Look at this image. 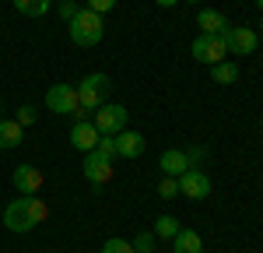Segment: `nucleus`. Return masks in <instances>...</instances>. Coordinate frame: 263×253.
Segmentation results:
<instances>
[{
    "label": "nucleus",
    "mask_w": 263,
    "mask_h": 253,
    "mask_svg": "<svg viewBox=\"0 0 263 253\" xmlns=\"http://www.w3.org/2000/svg\"><path fill=\"white\" fill-rule=\"evenodd\" d=\"M49 218V208L39 197H18L4 208V225L11 232H32L35 225H42Z\"/></svg>",
    "instance_id": "obj_1"
},
{
    "label": "nucleus",
    "mask_w": 263,
    "mask_h": 253,
    "mask_svg": "<svg viewBox=\"0 0 263 253\" xmlns=\"http://www.w3.org/2000/svg\"><path fill=\"white\" fill-rule=\"evenodd\" d=\"M67 25H70V42H78V46H84V49H88V46H99L102 35H105L102 14H95L91 7H81Z\"/></svg>",
    "instance_id": "obj_2"
},
{
    "label": "nucleus",
    "mask_w": 263,
    "mask_h": 253,
    "mask_svg": "<svg viewBox=\"0 0 263 253\" xmlns=\"http://www.w3.org/2000/svg\"><path fill=\"white\" fill-rule=\"evenodd\" d=\"M190 53H193V60L197 63H207V67H214V63L224 60V53H228V42L224 35H214V32H200L193 46H190Z\"/></svg>",
    "instance_id": "obj_3"
},
{
    "label": "nucleus",
    "mask_w": 263,
    "mask_h": 253,
    "mask_svg": "<svg viewBox=\"0 0 263 253\" xmlns=\"http://www.w3.org/2000/svg\"><path fill=\"white\" fill-rule=\"evenodd\" d=\"M105 99H109V78L105 74H88L81 84H78V102H81V109L88 113V109H99V105H105Z\"/></svg>",
    "instance_id": "obj_4"
},
{
    "label": "nucleus",
    "mask_w": 263,
    "mask_h": 253,
    "mask_svg": "<svg viewBox=\"0 0 263 253\" xmlns=\"http://www.w3.org/2000/svg\"><path fill=\"white\" fill-rule=\"evenodd\" d=\"M46 109L49 113H57V116H74L78 109H81V102H78V88L74 84H53L49 92H46Z\"/></svg>",
    "instance_id": "obj_5"
},
{
    "label": "nucleus",
    "mask_w": 263,
    "mask_h": 253,
    "mask_svg": "<svg viewBox=\"0 0 263 253\" xmlns=\"http://www.w3.org/2000/svg\"><path fill=\"white\" fill-rule=\"evenodd\" d=\"M126 120H130V113H126L123 105L105 102V105H99V109H95V120H91V123L99 127L102 137H116L120 130H126Z\"/></svg>",
    "instance_id": "obj_6"
},
{
    "label": "nucleus",
    "mask_w": 263,
    "mask_h": 253,
    "mask_svg": "<svg viewBox=\"0 0 263 253\" xmlns=\"http://www.w3.org/2000/svg\"><path fill=\"white\" fill-rule=\"evenodd\" d=\"M221 35H224V42H228V53H235V57H249V53L260 46L253 28H232V25H228Z\"/></svg>",
    "instance_id": "obj_7"
},
{
    "label": "nucleus",
    "mask_w": 263,
    "mask_h": 253,
    "mask_svg": "<svg viewBox=\"0 0 263 253\" xmlns=\"http://www.w3.org/2000/svg\"><path fill=\"white\" fill-rule=\"evenodd\" d=\"M179 193H186L190 201H203V197L211 193L207 172H200V169H186V172L179 176Z\"/></svg>",
    "instance_id": "obj_8"
},
{
    "label": "nucleus",
    "mask_w": 263,
    "mask_h": 253,
    "mask_svg": "<svg viewBox=\"0 0 263 253\" xmlns=\"http://www.w3.org/2000/svg\"><path fill=\"white\" fill-rule=\"evenodd\" d=\"M99 127L88 123V120H81V123L70 127V148L74 151H81V155H88V151H95V144H99Z\"/></svg>",
    "instance_id": "obj_9"
},
{
    "label": "nucleus",
    "mask_w": 263,
    "mask_h": 253,
    "mask_svg": "<svg viewBox=\"0 0 263 253\" xmlns=\"http://www.w3.org/2000/svg\"><path fill=\"white\" fill-rule=\"evenodd\" d=\"M84 176H88V183H95V187L109 183V179H112V158H102L99 151H88V155H84Z\"/></svg>",
    "instance_id": "obj_10"
},
{
    "label": "nucleus",
    "mask_w": 263,
    "mask_h": 253,
    "mask_svg": "<svg viewBox=\"0 0 263 253\" xmlns=\"http://www.w3.org/2000/svg\"><path fill=\"white\" fill-rule=\"evenodd\" d=\"M11 183L18 187L21 197H35L42 190V172L35 166H18L14 169V176H11Z\"/></svg>",
    "instance_id": "obj_11"
},
{
    "label": "nucleus",
    "mask_w": 263,
    "mask_h": 253,
    "mask_svg": "<svg viewBox=\"0 0 263 253\" xmlns=\"http://www.w3.org/2000/svg\"><path fill=\"white\" fill-rule=\"evenodd\" d=\"M112 141H116V155L120 158H137V155H144V137L137 130H120Z\"/></svg>",
    "instance_id": "obj_12"
},
{
    "label": "nucleus",
    "mask_w": 263,
    "mask_h": 253,
    "mask_svg": "<svg viewBox=\"0 0 263 253\" xmlns=\"http://www.w3.org/2000/svg\"><path fill=\"white\" fill-rule=\"evenodd\" d=\"M158 166H162L165 176H176V179H179L182 172L190 169V158H186V151H179V148H168V151H162Z\"/></svg>",
    "instance_id": "obj_13"
},
{
    "label": "nucleus",
    "mask_w": 263,
    "mask_h": 253,
    "mask_svg": "<svg viewBox=\"0 0 263 253\" xmlns=\"http://www.w3.org/2000/svg\"><path fill=\"white\" fill-rule=\"evenodd\" d=\"M172 253H203V239L193 229H179L172 239Z\"/></svg>",
    "instance_id": "obj_14"
},
{
    "label": "nucleus",
    "mask_w": 263,
    "mask_h": 253,
    "mask_svg": "<svg viewBox=\"0 0 263 253\" xmlns=\"http://www.w3.org/2000/svg\"><path fill=\"white\" fill-rule=\"evenodd\" d=\"M197 25H200V32H214V35H221L224 28H228V18H224L221 11H214V7H203L200 14H197Z\"/></svg>",
    "instance_id": "obj_15"
},
{
    "label": "nucleus",
    "mask_w": 263,
    "mask_h": 253,
    "mask_svg": "<svg viewBox=\"0 0 263 253\" xmlns=\"http://www.w3.org/2000/svg\"><path fill=\"white\" fill-rule=\"evenodd\" d=\"M21 137H25V127H21L18 120H0V148H4V151L18 148Z\"/></svg>",
    "instance_id": "obj_16"
},
{
    "label": "nucleus",
    "mask_w": 263,
    "mask_h": 253,
    "mask_svg": "<svg viewBox=\"0 0 263 253\" xmlns=\"http://www.w3.org/2000/svg\"><path fill=\"white\" fill-rule=\"evenodd\" d=\"M239 74H242V67H239V63H228V60H221V63L211 67V78H214L218 84H235Z\"/></svg>",
    "instance_id": "obj_17"
},
{
    "label": "nucleus",
    "mask_w": 263,
    "mask_h": 253,
    "mask_svg": "<svg viewBox=\"0 0 263 253\" xmlns=\"http://www.w3.org/2000/svg\"><path fill=\"white\" fill-rule=\"evenodd\" d=\"M14 7H18V14H25V18H42V14H49L53 0H14Z\"/></svg>",
    "instance_id": "obj_18"
},
{
    "label": "nucleus",
    "mask_w": 263,
    "mask_h": 253,
    "mask_svg": "<svg viewBox=\"0 0 263 253\" xmlns=\"http://www.w3.org/2000/svg\"><path fill=\"white\" fill-rule=\"evenodd\" d=\"M179 229H182V225L172 218V214H162V218L155 222V236H158V239H176V232H179Z\"/></svg>",
    "instance_id": "obj_19"
},
{
    "label": "nucleus",
    "mask_w": 263,
    "mask_h": 253,
    "mask_svg": "<svg viewBox=\"0 0 263 253\" xmlns=\"http://www.w3.org/2000/svg\"><path fill=\"white\" fill-rule=\"evenodd\" d=\"M130 243H134V253H155V246H158V236H155V232H137Z\"/></svg>",
    "instance_id": "obj_20"
},
{
    "label": "nucleus",
    "mask_w": 263,
    "mask_h": 253,
    "mask_svg": "<svg viewBox=\"0 0 263 253\" xmlns=\"http://www.w3.org/2000/svg\"><path fill=\"white\" fill-rule=\"evenodd\" d=\"M176 193H179V179H176V176H165L162 183H158V197H162V201H172Z\"/></svg>",
    "instance_id": "obj_21"
},
{
    "label": "nucleus",
    "mask_w": 263,
    "mask_h": 253,
    "mask_svg": "<svg viewBox=\"0 0 263 253\" xmlns=\"http://www.w3.org/2000/svg\"><path fill=\"white\" fill-rule=\"evenodd\" d=\"M102 253H134V243L130 239H105V246H102Z\"/></svg>",
    "instance_id": "obj_22"
},
{
    "label": "nucleus",
    "mask_w": 263,
    "mask_h": 253,
    "mask_svg": "<svg viewBox=\"0 0 263 253\" xmlns=\"http://www.w3.org/2000/svg\"><path fill=\"white\" fill-rule=\"evenodd\" d=\"M21 127H32L35 123V105H18V116H14Z\"/></svg>",
    "instance_id": "obj_23"
},
{
    "label": "nucleus",
    "mask_w": 263,
    "mask_h": 253,
    "mask_svg": "<svg viewBox=\"0 0 263 253\" xmlns=\"http://www.w3.org/2000/svg\"><path fill=\"white\" fill-rule=\"evenodd\" d=\"M95 151H99L102 158H112V155H116V141H112V137H99Z\"/></svg>",
    "instance_id": "obj_24"
},
{
    "label": "nucleus",
    "mask_w": 263,
    "mask_h": 253,
    "mask_svg": "<svg viewBox=\"0 0 263 253\" xmlns=\"http://www.w3.org/2000/svg\"><path fill=\"white\" fill-rule=\"evenodd\" d=\"M84 7H91L95 14H109L116 7V0H84Z\"/></svg>",
    "instance_id": "obj_25"
},
{
    "label": "nucleus",
    "mask_w": 263,
    "mask_h": 253,
    "mask_svg": "<svg viewBox=\"0 0 263 253\" xmlns=\"http://www.w3.org/2000/svg\"><path fill=\"white\" fill-rule=\"evenodd\" d=\"M78 11H81V7H78V4H74V0H63L60 7H57V14H60V18H67V21L74 18V14H78Z\"/></svg>",
    "instance_id": "obj_26"
},
{
    "label": "nucleus",
    "mask_w": 263,
    "mask_h": 253,
    "mask_svg": "<svg viewBox=\"0 0 263 253\" xmlns=\"http://www.w3.org/2000/svg\"><path fill=\"white\" fill-rule=\"evenodd\" d=\"M186 158H190V169H200V162L207 158V151H203V148H190Z\"/></svg>",
    "instance_id": "obj_27"
},
{
    "label": "nucleus",
    "mask_w": 263,
    "mask_h": 253,
    "mask_svg": "<svg viewBox=\"0 0 263 253\" xmlns=\"http://www.w3.org/2000/svg\"><path fill=\"white\" fill-rule=\"evenodd\" d=\"M158 7H172V4H179V0H155Z\"/></svg>",
    "instance_id": "obj_28"
},
{
    "label": "nucleus",
    "mask_w": 263,
    "mask_h": 253,
    "mask_svg": "<svg viewBox=\"0 0 263 253\" xmlns=\"http://www.w3.org/2000/svg\"><path fill=\"white\" fill-rule=\"evenodd\" d=\"M256 7H260V11H263V0H256Z\"/></svg>",
    "instance_id": "obj_29"
},
{
    "label": "nucleus",
    "mask_w": 263,
    "mask_h": 253,
    "mask_svg": "<svg viewBox=\"0 0 263 253\" xmlns=\"http://www.w3.org/2000/svg\"><path fill=\"white\" fill-rule=\"evenodd\" d=\"M190 4H197V0H190Z\"/></svg>",
    "instance_id": "obj_30"
},
{
    "label": "nucleus",
    "mask_w": 263,
    "mask_h": 253,
    "mask_svg": "<svg viewBox=\"0 0 263 253\" xmlns=\"http://www.w3.org/2000/svg\"><path fill=\"white\" fill-rule=\"evenodd\" d=\"M260 28H263V21H260Z\"/></svg>",
    "instance_id": "obj_31"
}]
</instances>
